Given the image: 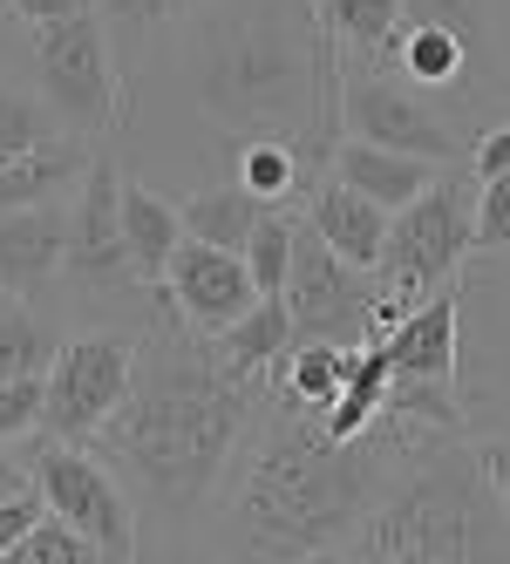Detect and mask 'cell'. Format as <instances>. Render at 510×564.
Segmentation results:
<instances>
[{"mask_svg": "<svg viewBox=\"0 0 510 564\" xmlns=\"http://www.w3.org/2000/svg\"><path fill=\"white\" fill-rule=\"evenodd\" d=\"M265 401V381L231 375L205 334H191L164 286L150 293V334L137 340V375L89 449L116 469L137 517L191 523L218 490Z\"/></svg>", "mask_w": 510, "mask_h": 564, "instance_id": "obj_1", "label": "cell"}, {"mask_svg": "<svg viewBox=\"0 0 510 564\" xmlns=\"http://www.w3.org/2000/svg\"><path fill=\"white\" fill-rule=\"evenodd\" d=\"M409 435H422V422L381 409L368 435L334 442L321 415L265 394V415H252L225 469V551L252 564L340 557Z\"/></svg>", "mask_w": 510, "mask_h": 564, "instance_id": "obj_2", "label": "cell"}, {"mask_svg": "<svg viewBox=\"0 0 510 564\" xmlns=\"http://www.w3.org/2000/svg\"><path fill=\"white\" fill-rule=\"evenodd\" d=\"M177 62L225 143L293 137L300 156H313V130L321 143L340 137V48L313 0H191Z\"/></svg>", "mask_w": 510, "mask_h": 564, "instance_id": "obj_3", "label": "cell"}, {"mask_svg": "<svg viewBox=\"0 0 510 564\" xmlns=\"http://www.w3.org/2000/svg\"><path fill=\"white\" fill-rule=\"evenodd\" d=\"M355 564H484L510 557V510L463 429H422L395 449L381 497L340 544Z\"/></svg>", "mask_w": 510, "mask_h": 564, "instance_id": "obj_4", "label": "cell"}, {"mask_svg": "<svg viewBox=\"0 0 510 564\" xmlns=\"http://www.w3.org/2000/svg\"><path fill=\"white\" fill-rule=\"evenodd\" d=\"M456 394L463 422L510 435V246L469 252L456 272Z\"/></svg>", "mask_w": 510, "mask_h": 564, "instance_id": "obj_5", "label": "cell"}, {"mask_svg": "<svg viewBox=\"0 0 510 564\" xmlns=\"http://www.w3.org/2000/svg\"><path fill=\"white\" fill-rule=\"evenodd\" d=\"M469 252H477V205H469V184L443 164L422 197H409L402 212H388V238H381L375 279H381V293H395L402 306H415L422 293L449 286Z\"/></svg>", "mask_w": 510, "mask_h": 564, "instance_id": "obj_6", "label": "cell"}, {"mask_svg": "<svg viewBox=\"0 0 510 564\" xmlns=\"http://www.w3.org/2000/svg\"><path fill=\"white\" fill-rule=\"evenodd\" d=\"M34 75L42 96L68 130H109L116 102H123V75H116V34L96 8H75L62 21H34Z\"/></svg>", "mask_w": 510, "mask_h": 564, "instance_id": "obj_7", "label": "cell"}, {"mask_svg": "<svg viewBox=\"0 0 510 564\" xmlns=\"http://www.w3.org/2000/svg\"><path fill=\"white\" fill-rule=\"evenodd\" d=\"M286 306H293V340H340V347H368L375 334V306H381V279L355 259H340L321 231L300 218L293 231V265H286Z\"/></svg>", "mask_w": 510, "mask_h": 564, "instance_id": "obj_8", "label": "cell"}, {"mask_svg": "<svg viewBox=\"0 0 510 564\" xmlns=\"http://www.w3.org/2000/svg\"><path fill=\"white\" fill-rule=\"evenodd\" d=\"M340 137H368L388 150L428 156V164H469V143L456 137L449 116L428 109V96L402 83V68H375V62L340 68Z\"/></svg>", "mask_w": 510, "mask_h": 564, "instance_id": "obj_9", "label": "cell"}, {"mask_svg": "<svg viewBox=\"0 0 510 564\" xmlns=\"http://www.w3.org/2000/svg\"><path fill=\"white\" fill-rule=\"evenodd\" d=\"M34 490L48 497V510H55V517H68L75 531L96 544V557L130 564V557L143 551L130 490L116 482V469H109L102 456H89V449H83V442L48 435L42 449H34Z\"/></svg>", "mask_w": 510, "mask_h": 564, "instance_id": "obj_10", "label": "cell"}, {"mask_svg": "<svg viewBox=\"0 0 510 564\" xmlns=\"http://www.w3.org/2000/svg\"><path fill=\"white\" fill-rule=\"evenodd\" d=\"M130 375H137V340L130 334H75L68 347H55L48 360V409H42V429L62 435V442H89L116 401L130 394Z\"/></svg>", "mask_w": 510, "mask_h": 564, "instance_id": "obj_11", "label": "cell"}, {"mask_svg": "<svg viewBox=\"0 0 510 564\" xmlns=\"http://www.w3.org/2000/svg\"><path fill=\"white\" fill-rule=\"evenodd\" d=\"M62 279L75 293H102V300L143 293V279L130 265V246H123V171H116L109 156H89V171L75 177Z\"/></svg>", "mask_w": 510, "mask_h": 564, "instance_id": "obj_12", "label": "cell"}, {"mask_svg": "<svg viewBox=\"0 0 510 564\" xmlns=\"http://www.w3.org/2000/svg\"><path fill=\"white\" fill-rule=\"evenodd\" d=\"M164 300L177 306V319L191 334H225L252 300H259V279L246 265V252H225V246H205V238L184 231V246L171 252L164 265Z\"/></svg>", "mask_w": 510, "mask_h": 564, "instance_id": "obj_13", "label": "cell"}, {"mask_svg": "<svg viewBox=\"0 0 510 564\" xmlns=\"http://www.w3.org/2000/svg\"><path fill=\"white\" fill-rule=\"evenodd\" d=\"M62 252H68V212L55 197L0 212V293L34 300L48 279H62Z\"/></svg>", "mask_w": 510, "mask_h": 564, "instance_id": "obj_14", "label": "cell"}, {"mask_svg": "<svg viewBox=\"0 0 510 564\" xmlns=\"http://www.w3.org/2000/svg\"><path fill=\"white\" fill-rule=\"evenodd\" d=\"M388 375H422V381H456V279L415 300L381 340Z\"/></svg>", "mask_w": 510, "mask_h": 564, "instance_id": "obj_15", "label": "cell"}, {"mask_svg": "<svg viewBox=\"0 0 510 564\" xmlns=\"http://www.w3.org/2000/svg\"><path fill=\"white\" fill-rule=\"evenodd\" d=\"M443 164H428V156H409V150H388V143H368V137H340L334 143V177L355 184L361 197H375L381 212H402L409 197H422L436 184Z\"/></svg>", "mask_w": 510, "mask_h": 564, "instance_id": "obj_16", "label": "cell"}, {"mask_svg": "<svg viewBox=\"0 0 510 564\" xmlns=\"http://www.w3.org/2000/svg\"><path fill=\"white\" fill-rule=\"evenodd\" d=\"M306 225L321 231L340 259H355V265H368V272H375L381 238H388V212L375 205V197H361L355 184L327 177L321 191H306Z\"/></svg>", "mask_w": 510, "mask_h": 564, "instance_id": "obj_17", "label": "cell"}, {"mask_svg": "<svg viewBox=\"0 0 510 564\" xmlns=\"http://www.w3.org/2000/svg\"><path fill=\"white\" fill-rule=\"evenodd\" d=\"M123 246H130V265L143 279V293L164 286V265L184 246V212L164 191H150L143 177H123Z\"/></svg>", "mask_w": 510, "mask_h": 564, "instance_id": "obj_18", "label": "cell"}, {"mask_svg": "<svg viewBox=\"0 0 510 564\" xmlns=\"http://www.w3.org/2000/svg\"><path fill=\"white\" fill-rule=\"evenodd\" d=\"M83 171H89V137L83 130H62L48 143H34V150L0 164V212L48 205V197H62V184H75Z\"/></svg>", "mask_w": 510, "mask_h": 564, "instance_id": "obj_19", "label": "cell"}, {"mask_svg": "<svg viewBox=\"0 0 510 564\" xmlns=\"http://www.w3.org/2000/svg\"><path fill=\"white\" fill-rule=\"evenodd\" d=\"M388 68H402L422 96H469L477 55L463 48V34H449V28H436V21H402Z\"/></svg>", "mask_w": 510, "mask_h": 564, "instance_id": "obj_20", "label": "cell"}, {"mask_svg": "<svg viewBox=\"0 0 510 564\" xmlns=\"http://www.w3.org/2000/svg\"><path fill=\"white\" fill-rule=\"evenodd\" d=\"M286 347H293V306H286V293H259L225 334H211V354L225 360L231 375H246V381H265L272 360H280Z\"/></svg>", "mask_w": 510, "mask_h": 564, "instance_id": "obj_21", "label": "cell"}, {"mask_svg": "<svg viewBox=\"0 0 510 564\" xmlns=\"http://www.w3.org/2000/svg\"><path fill=\"white\" fill-rule=\"evenodd\" d=\"M313 14H321L327 42L340 48V68H355V62L388 68L395 34H402V0H313Z\"/></svg>", "mask_w": 510, "mask_h": 564, "instance_id": "obj_22", "label": "cell"}, {"mask_svg": "<svg viewBox=\"0 0 510 564\" xmlns=\"http://www.w3.org/2000/svg\"><path fill=\"white\" fill-rule=\"evenodd\" d=\"M184 231L191 238H205V246H225V252H246V238L259 231V218L272 212L265 197H252L239 177L218 184V191H198V197H184Z\"/></svg>", "mask_w": 510, "mask_h": 564, "instance_id": "obj_23", "label": "cell"}, {"mask_svg": "<svg viewBox=\"0 0 510 564\" xmlns=\"http://www.w3.org/2000/svg\"><path fill=\"white\" fill-rule=\"evenodd\" d=\"M231 177H239L252 197H265V205H280L293 191H313L306 156H300L293 137H239L231 143Z\"/></svg>", "mask_w": 510, "mask_h": 564, "instance_id": "obj_24", "label": "cell"}, {"mask_svg": "<svg viewBox=\"0 0 510 564\" xmlns=\"http://www.w3.org/2000/svg\"><path fill=\"white\" fill-rule=\"evenodd\" d=\"M48 360H55L48 327H42V319H34L14 293H0V381H14V375H48Z\"/></svg>", "mask_w": 510, "mask_h": 564, "instance_id": "obj_25", "label": "cell"}, {"mask_svg": "<svg viewBox=\"0 0 510 564\" xmlns=\"http://www.w3.org/2000/svg\"><path fill=\"white\" fill-rule=\"evenodd\" d=\"M62 130L68 123L48 109V96H28V89L0 83V164L21 156V150H34V143H48V137H62Z\"/></svg>", "mask_w": 510, "mask_h": 564, "instance_id": "obj_26", "label": "cell"}, {"mask_svg": "<svg viewBox=\"0 0 510 564\" xmlns=\"http://www.w3.org/2000/svg\"><path fill=\"white\" fill-rule=\"evenodd\" d=\"M293 231H300V218H293V212H265V218H259V231L246 238V265H252V279H259V293H280V286H286Z\"/></svg>", "mask_w": 510, "mask_h": 564, "instance_id": "obj_27", "label": "cell"}, {"mask_svg": "<svg viewBox=\"0 0 510 564\" xmlns=\"http://www.w3.org/2000/svg\"><path fill=\"white\" fill-rule=\"evenodd\" d=\"M402 21H436L449 34H463L469 55H490V0H402Z\"/></svg>", "mask_w": 510, "mask_h": 564, "instance_id": "obj_28", "label": "cell"}, {"mask_svg": "<svg viewBox=\"0 0 510 564\" xmlns=\"http://www.w3.org/2000/svg\"><path fill=\"white\" fill-rule=\"evenodd\" d=\"M96 557V544L83 538V531H75V523L68 517H42V523H34V531L14 544V564H89Z\"/></svg>", "mask_w": 510, "mask_h": 564, "instance_id": "obj_29", "label": "cell"}, {"mask_svg": "<svg viewBox=\"0 0 510 564\" xmlns=\"http://www.w3.org/2000/svg\"><path fill=\"white\" fill-rule=\"evenodd\" d=\"M184 8H191V0H96V14L109 21V34H123V42H130V55L150 42V28L177 21Z\"/></svg>", "mask_w": 510, "mask_h": 564, "instance_id": "obj_30", "label": "cell"}, {"mask_svg": "<svg viewBox=\"0 0 510 564\" xmlns=\"http://www.w3.org/2000/svg\"><path fill=\"white\" fill-rule=\"evenodd\" d=\"M42 409H48V375H14V381H0V442L34 435V429H42Z\"/></svg>", "mask_w": 510, "mask_h": 564, "instance_id": "obj_31", "label": "cell"}, {"mask_svg": "<svg viewBox=\"0 0 510 564\" xmlns=\"http://www.w3.org/2000/svg\"><path fill=\"white\" fill-rule=\"evenodd\" d=\"M510 246V171L477 184V252Z\"/></svg>", "mask_w": 510, "mask_h": 564, "instance_id": "obj_32", "label": "cell"}, {"mask_svg": "<svg viewBox=\"0 0 510 564\" xmlns=\"http://www.w3.org/2000/svg\"><path fill=\"white\" fill-rule=\"evenodd\" d=\"M42 517H48V497H42V490H14V497H0V557H14V544H21Z\"/></svg>", "mask_w": 510, "mask_h": 564, "instance_id": "obj_33", "label": "cell"}, {"mask_svg": "<svg viewBox=\"0 0 510 564\" xmlns=\"http://www.w3.org/2000/svg\"><path fill=\"white\" fill-rule=\"evenodd\" d=\"M497 171H510V123H497V130H484L477 143H469V177H497Z\"/></svg>", "mask_w": 510, "mask_h": 564, "instance_id": "obj_34", "label": "cell"}, {"mask_svg": "<svg viewBox=\"0 0 510 564\" xmlns=\"http://www.w3.org/2000/svg\"><path fill=\"white\" fill-rule=\"evenodd\" d=\"M477 463H484L490 490H497L503 510H510V435H484V442H477Z\"/></svg>", "mask_w": 510, "mask_h": 564, "instance_id": "obj_35", "label": "cell"}, {"mask_svg": "<svg viewBox=\"0 0 510 564\" xmlns=\"http://www.w3.org/2000/svg\"><path fill=\"white\" fill-rule=\"evenodd\" d=\"M75 8H96V0H8V14L14 21H62V14H75Z\"/></svg>", "mask_w": 510, "mask_h": 564, "instance_id": "obj_36", "label": "cell"}, {"mask_svg": "<svg viewBox=\"0 0 510 564\" xmlns=\"http://www.w3.org/2000/svg\"><path fill=\"white\" fill-rule=\"evenodd\" d=\"M14 490H28V476H21V463L0 449V497H14Z\"/></svg>", "mask_w": 510, "mask_h": 564, "instance_id": "obj_37", "label": "cell"}]
</instances>
